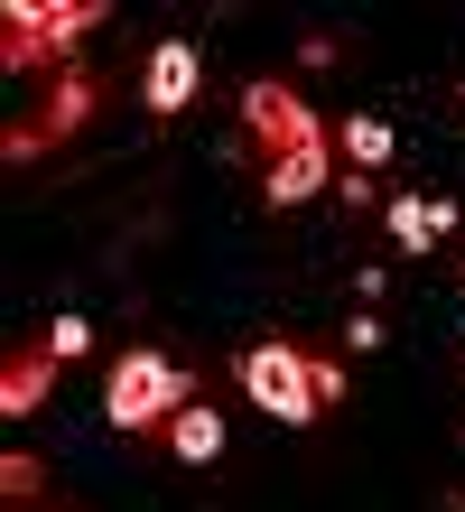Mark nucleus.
Segmentation results:
<instances>
[{"mask_svg":"<svg viewBox=\"0 0 465 512\" xmlns=\"http://www.w3.org/2000/svg\"><path fill=\"white\" fill-rule=\"evenodd\" d=\"M335 140H345V159H354V168H382V159H391V122H372V112H354Z\"/></svg>","mask_w":465,"mask_h":512,"instance_id":"9","label":"nucleus"},{"mask_svg":"<svg viewBox=\"0 0 465 512\" xmlns=\"http://www.w3.org/2000/svg\"><path fill=\"white\" fill-rule=\"evenodd\" d=\"M186 410V373L168 364V354H121L112 364V382H103V419L121 438L131 429H159V419H177Z\"/></svg>","mask_w":465,"mask_h":512,"instance_id":"1","label":"nucleus"},{"mask_svg":"<svg viewBox=\"0 0 465 512\" xmlns=\"http://www.w3.org/2000/svg\"><path fill=\"white\" fill-rule=\"evenodd\" d=\"M47 382H56V354H10L0 364V419H28V410H47Z\"/></svg>","mask_w":465,"mask_h":512,"instance_id":"7","label":"nucleus"},{"mask_svg":"<svg viewBox=\"0 0 465 512\" xmlns=\"http://www.w3.org/2000/svg\"><path fill=\"white\" fill-rule=\"evenodd\" d=\"M242 401H261L270 419L307 429V419L326 410V391H317V364H307L298 345H252V354H242Z\"/></svg>","mask_w":465,"mask_h":512,"instance_id":"2","label":"nucleus"},{"mask_svg":"<svg viewBox=\"0 0 465 512\" xmlns=\"http://www.w3.org/2000/svg\"><path fill=\"white\" fill-rule=\"evenodd\" d=\"M38 457H0V494H10V503H28V494H38Z\"/></svg>","mask_w":465,"mask_h":512,"instance_id":"12","label":"nucleus"},{"mask_svg":"<svg viewBox=\"0 0 465 512\" xmlns=\"http://www.w3.org/2000/svg\"><path fill=\"white\" fill-rule=\"evenodd\" d=\"M168 457L177 466H214V457H224V410H214V401H186L168 419Z\"/></svg>","mask_w":465,"mask_h":512,"instance_id":"6","label":"nucleus"},{"mask_svg":"<svg viewBox=\"0 0 465 512\" xmlns=\"http://www.w3.org/2000/svg\"><path fill=\"white\" fill-rule=\"evenodd\" d=\"M326 177H335V159H326V140H317V149H289V159H270L261 196H270V205H307V196L326 187Z\"/></svg>","mask_w":465,"mask_h":512,"instance_id":"8","label":"nucleus"},{"mask_svg":"<svg viewBox=\"0 0 465 512\" xmlns=\"http://www.w3.org/2000/svg\"><path fill=\"white\" fill-rule=\"evenodd\" d=\"M84 112H93V84H84V75H66V84H56V103H47V122H38V131L56 140V131H75Z\"/></svg>","mask_w":465,"mask_h":512,"instance_id":"10","label":"nucleus"},{"mask_svg":"<svg viewBox=\"0 0 465 512\" xmlns=\"http://www.w3.org/2000/svg\"><path fill=\"white\" fill-rule=\"evenodd\" d=\"M84 345H93V326H84V317H56V326H47V354H56V364H75Z\"/></svg>","mask_w":465,"mask_h":512,"instance_id":"11","label":"nucleus"},{"mask_svg":"<svg viewBox=\"0 0 465 512\" xmlns=\"http://www.w3.org/2000/svg\"><path fill=\"white\" fill-rule=\"evenodd\" d=\"M196 84H205V56H196V38H159V47H149L140 94H149V112H159V122L196 103Z\"/></svg>","mask_w":465,"mask_h":512,"instance_id":"4","label":"nucleus"},{"mask_svg":"<svg viewBox=\"0 0 465 512\" xmlns=\"http://www.w3.org/2000/svg\"><path fill=\"white\" fill-rule=\"evenodd\" d=\"M447 233H456L447 196H391V243L400 252H428V243H447Z\"/></svg>","mask_w":465,"mask_h":512,"instance_id":"5","label":"nucleus"},{"mask_svg":"<svg viewBox=\"0 0 465 512\" xmlns=\"http://www.w3.org/2000/svg\"><path fill=\"white\" fill-rule=\"evenodd\" d=\"M242 131H252L270 159H289V149H317V140H326L317 112H307L289 84H252V94H242Z\"/></svg>","mask_w":465,"mask_h":512,"instance_id":"3","label":"nucleus"}]
</instances>
